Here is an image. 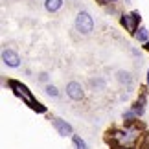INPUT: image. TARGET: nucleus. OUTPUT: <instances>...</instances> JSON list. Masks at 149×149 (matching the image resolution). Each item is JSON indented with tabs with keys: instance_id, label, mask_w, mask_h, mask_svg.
I'll use <instances>...</instances> for the list:
<instances>
[{
	"instance_id": "nucleus-14",
	"label": "nucleus",
	"mask_w": 149,
	"mask_h": 149,
	"mask_svg": "<svg viewBox=\"0 0 149 149\" xmlns=\"http://www.w3.org/2000/svg\"><path fill=\"white\" fill-rule=\"evenodd\" d=\"M142 149H149V134L144 136V140H142V144H140Z\"/></svg>"
},
{
	"instance_id": "nucleus-4",
	"label": "nucleus",
	"mask_w": 149,
	"mask_h": 149,
	"mask_svg": "<svg viewBox=\"0 0 149 149\" xmlns=\"http://www.w3.org/2000/svg\"><path fill=\"white\" fill-rule=\"evenodd\" d=\"M66 94L70 96L72 100H83V96H85V90L81 87V83H77V81H70L66 85Z\"/></svg>"
},
{
	"instance_id": "nucleus-17",
	"label": "nucleus",
	"mask_w": 149,
	"mask_h": 149,
	"mask_svg": "<svg viewBox=\"0 0 149 149\" xmlns=\"http://www.w3.org/2000/svg\"><path fill=\"white\" fill-rule=\"evenodd\" d=\"M147 85H149V70H147Z\"/></svg>"
},
{
	"instance_id": "nucleus-15",
	"label": "nucleus",
	"mask_w": 149,
	"mask_h": 149,
	"mask_svg": "<svg viewBox=\"0 0 149 149\" xmlns=\"http://www.w3.org/2000/svg\"><path fill=\"white\" fill-rule=\"evenodd\" d=\"M39 79H41V81H46V79H48V74H41Z\"/></svg>"
},
{
	"instance_id": "nucleus-19",
	"label": "nucleus",
	"mask_w": 149,
	"mask_h": 149,
	"mask_svg": "<svg viewBox=\"0 0 149 149\" xmlns=\"http://www.w3.org/2000/svg\"><path fill=\"white\" fill-rule=\"evenodd\" d=\"M127 149H131V147H127Z\"/></svg>"
},
{
	"instance_id": "nucleus-3",
	"label": "nucleus",
	"mask_w": 149,
	"mask_h": 149,
	"mask_svg": "<svg viewBox=\"0 0 149 149\" xmlns=\"http://www.w3.org/2000/svg\"><path fill=\"white\" fill-rule=\"evenodd\" d=\"M120 20H122V26H123L129 33L136 35V31H138V30H136V26H138V20H140V15L136 13V11H133L131 15H123Z\"/></svg>"
},
{
	"instance_id": "nucleus-12",
	"label": "nucleus",
	"mask_w": 149,
	"mask_h": 149,
	"mask_svg": "<svg viewBox=\"0 0 149 149\" xmlns=\"http://www.w3.org/2000/svg\"><path fill=\"white\" fill-rule=\"evenodd\" d=\"M74 144H76V147H77V149H88V146L85 144V142L79 138V136H74Z\"/></svg>"
},
{
	"instance_id": "nucleus-9",
	"label": "nucleus",
	"mask_w": 149,
	"mask_h": 149,
	"mask_svg": "<svg viewBox=\"0 0 149 149\" xmlns=\"http://www.w3.org/2000/svg\"><path fill=\"white\" fill-rule=\"evenodd\" d=\"M133 112L136 114V116H142L144 114V101H138L136 105L133 107Z\"/></svg>"
},
{
	"instance_id": "nucleus-1",
	"label": "nucleus",
	"mask_w": 149,
	"mask_h": 149,
	"mask_svg": "<svg viewBox=\"0 0 149 149\" xmlns=\"http://www.w3.org/2000/svg\"><path fill=\"white\" fill-rule=\"evenodd\" d=\"M76 30L83 35H88L90 31L94 30V20L87 11H79L77 17H76Z\"/></svg>"
},
{
	"instance_id": "nucleus-8",
	"label": "nucleus",
	"mask_w": 149,
	"mask_h": 149,
	"mask_svg": "<svg viewBox=\"0 0 149 149\" xmlns=\"http://www.w3.org/2000/svg\"><path fill=\"white\" fill-rule=\"evenodd\" d=\"M134 37L138 39L140 42H147V39H149V31L146 30V28H140V30H138V33H136Z\"/></svg>"
},
{
	"instance_id": "nucleus-16",
	"label": "nucleus",
	"mask_w": 149,
	"mask_h": 149,
	"mask_svg": "<svg viewBox=\"0 0 149 149\" xmlns=\"http://www.w3.org/2000/svg\"><path fill=\"white\" fill-rule=\"evenodd\" d=\"M144 48H146V50H149V42H146V46H144Z\"/></svg>"
},
{
	"instance_id": "nucleus-2",
	"label": "nucleus",
	"mask_w": 149,
	"mask_h": 149,
	"mask_svg": "<svg viewBox=\"0 0 149 149\" xmlns=\"http://www.w3.org/2000/svg\"><path fill=\"white\" fill-rule=\"evenodd\" d=\"M8 83H9V87L13 88V92H15L17 96H19V98L24 100V101H26L30 107L33 105V103H37V101H35V98L31 96V92L28 90L26 85H22V83H19V81H8Z\"/></svg>"
},
{
	"instance_id": "nucleus-13",
	"label": "nucleus",
	"mask_w": 149,
	"mask_h": 149,
	"mask_svg": "<svg viewBox=\"0 0 149 149\" xmlns=\"http://www.w3.org/2000/svg\"><path fill=\"white\" fill-rule=\"evenodd\" d=\"M46 94H48V96H54V98H57V96H59V90H57L54 85H48V87H46Z\"/></svg>"
},
{
	"instance_id": "nucleus-6",
	"label": "nucleus",
	"mask_w": 149,
	"mask_h": 149,
	"mask_svg": "<svg viewBox=\"0 0 149 149\" xmlns=\"http://www.w3.org/2000/svg\"><path fill=\"white\" fill-rule=\"evenodd\" d=\"M2 59H4V63L8 66H13V68H17L20 65V57H19V54H15L13 50H4L2 52Z\"/></svg>"
},
{
	"instance_id": "nucleus-10",
	"label": "nucleus",
	"mask_w": 149,
	"mask_h": 149,
	"mask_svg": "<svg viewBox=\"0 0 149 149\" xmlns=\"http://www.w3.org/2000/svg\"><path fill=\"white\" fill-rule=\"evenodd\" d=\"M123 118H125V123H133L138 116H136L133 111H129V112H125V114H123Z\"/></svg>"
},
{
	"instance_id": "nucleus-5",
	"label": "nucleus",
	"mask_w": 149,
	"mask_h": 149,
	"mask_svg": "<svg viewBox=\"0 0 149 149\" xmlns=\"http://www.w3.org/2000/svg\"><path fill=\"white\" fill-rule=\"evenodd\" d=\"M52 125L57 129V133H59L61 136H68V134H72V125L70 123H66L65 120H61V118H52Z\"/></svg>"
},
{
	"instance_id": "nucleus-7",
	"label": "nucleus",
	"mask_w": 149,
	"mask_h": 149,
	"mask_svg": "<svg viewBox=\"0 0 149 149\" xmlns=\"http://www.w3.org/2000/svg\"><path fill=\"white\" fill-rule=\"evenodd\" d=\"M61 6H63V0H46L44 2V8H46L48 11H57V9H61Z\"/></svg>"
},
{
	"instance_id": "nucleus-11",
	"label": "nucleus",
	"mask_w": 149,
	"mask_h": 149,
	"mask_svg": "<svg viewBox=\"0 0 149 149\" xmlns=\"http://www.w3.org/2000/svg\"><path fill=\"white\" fill-rule=\"evenodd\" d=\"M118 77H120V81H122V83H127V85H131V81H133L127 72H120V74H118Z\"/></svg>"
},
{
	"instance_id": "nucleus-18",
	"label": "nucleus",
	"mask_w": 149,
	"mask_h": 149,
	"mask_svg": "<svg viewBox=\"0 0 149 149\" xmlns=\"http://www.w3.org/2000/svg\"><path fill=\"white\" fill-rule=\"evenodd\" d=\"M109 2H118V0H109Z\"/></svg>"
}]
</instances>
